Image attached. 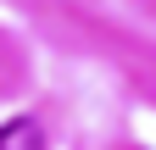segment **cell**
<instances>
[{
  "label": "cell",
  "mask_w": 156,
  "mask_h": 150,
  "mask_svg": "<svg viewBox=\"0 0 156 150\" xmlns=\"http://www.w3.org/2000/svg\"><path fill=\"white\" fill-rule=\"evenodd\" d=\"M0 150H45L39 122H34V117H11V122H0Z\"/></svg>",
  "instance_id": "6da1fadb"
}]
</instances>
